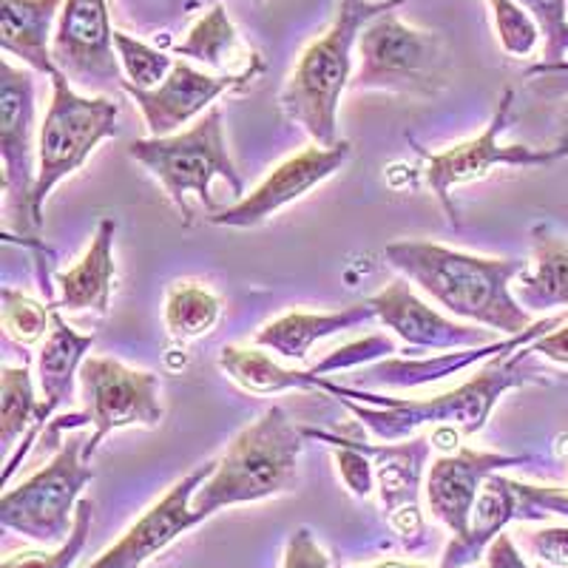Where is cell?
Instances as JSON below:
<instances>
[{"label":"cell","instance_id":"7c38bea8","mask_svg":"<svg viewBox=\"0 0 568 568\" xmlns=\"http://www.w3.org/2000/svg\"><path fill=\"white\" fill-rule=\"evenodd\" d=\"M52 58L78 91L94 94L123 85L109 0H65L54 29Z\"/></svg>","mask_w":568,"mask_h":568},{"label":"cell","instance_id":"484cf974","mask_svg":"<svg viewBox=\"0 0 568 568\" xmlns=\"http://www.w3.org/2000/svg\"><path fill=\"white\" fill-rule=\"evenodd\" d=\"M94 347V336H83L65 324L60 311L52 307V333L45 336L38 353V384L43 395V413L40 424H52L54 413L63 409L74 395V382H80V367L85 355Z\"/></svg>","mask_w":568,"mask_h":568},{"label":"cell","instance_id":"ffe728a7","mask_svg":"<svg viewBox=\"0 0 568 568\" xmlns=\"http://www.w3.org/2000/svg\"><path fill=\"white\" fill-rule=\"evenodd\" d=\"M529 455H506V453H478L471 446H460L455 453L435 458L426 475V504L438 524L464 537L469 531L471 511L478 504L480 489L486 478L509 466L529 464Z\"/></svg>","mask_w":568,"mask_h":568},{"label":"cell","instance_id":"52a82bcc","mask_svg":"<svg viewBox=\"0 0 568 568\" xmlns=\"http://www.w3.org/2000/svg\"><path fill=\"white\" fill-rule=\"evenodd\" d=\"M353 91H389L433 98L449 83V49L435 32L407 27L398 12H382L358 34Z\"/></svg>","mask_w":568,"mask_h":568},{"label":"cell","instance_id":"60d3db41","mask_svg":"<svg viewBox=\"0 0 568 568\" xmlns=\"http://www.w3.org/2000/svg\"><path fill=\"white\" fill-rule=\"evenodd\" d=\"M557 71H568V58L562 60V63H557V65H531L529 71H526V74H529V78H535V74H557Z\"/></svg>","mask_w":568,"mask_h":568},{"label":"cell","instance_id":"d4e9b609","mask_svg":"<svg viewBox=\"0 0 568 568\" xmlns=\"http://www.w3.org/2000/svg\"><path fill=\"white\" fill-rule=\"evenodd\" d=\"M375 311L367 302L353 304L336 313H304L293 311L284 316L273 318L265 327L253 336V347H262L267 353H276L284 362H307L313 344L324 342V338L344 333V329H355L362 324L373 322Z\"/></svg>","mask_w":568,"mask_h":568},{"label":"cell","instance_id":"d6a6232c","mask_svg":"<svg viewBox=\"0 0 568 568\" xmlns=\"http://www.w3.org/2000/svg\"><path fill=\"white\" fill-rule=\"evenodd\" d=\"M91 520H94V504L91 500H80L78 515H74V529H71L69 540L60 542L52 551H23V555H12L3 560L0 568H71L83 555L85 540H89Z\"/></svg>","mask_w":568,"mask_h":568},{"label":"cell","instance_id":"8d00e7d4","mask_svg":"<svg viewBox=\"0 0 568 568\" xmlns=\"http://www.w3.org/2000/svg\"><path fill=\"white\" fill-rule=\"evenodd\" d=\"M282 568H329V557L316 542L313 531L302 526L287 537Z\"/></svg>","mask_w":568,"mask_h":568},{"label":"cell","instance_id":"4316f807","mask_svg":"<svg viewBox=\"0 0 568 568\" xmlns=\"http://www.w3.org/2000/svg\"><path fill=\"white\" fill-rule=\"evenodd\" d=\"M515 298L531 313L568 311V240L549 225L531 227V262L511 284Z\"/></svg>","mask_w":568,"mask_h":568},{"label":"cell","instance_id":"d6986e66","mask_svg":"<svg viewBox=\"0 0 568 568\" xmlns=\"http://www.w3.org/2000/svg\"><path fill=\"white\" fill-rule=\"evenodd\" d=\"M375 311V318L387 329H393L400 342L415 353H440V349H471L489 347L497 338L491 329H480L478 324H458L446 318L435 307L424 302L409 287V278H398L382 293L367 298Z\"/></svg>","mask_w":568,"mask_h":568},{"label":"cell","instance_id":"83f0119b","mask_svg":"<svg viewBox=\"0 0 568 568\" xmlns=\"http://www.w3.org/2000/svg\"><path fill=\"white\" fill-rule=\"evenodd\" d=\"M43 400L34 393V382L29 367H3L0 378V444L7 453L18 446L23 435H43L40 424Z\"/></svg>","mask_w":568,"mask_h":568},{"label":"cell","instance_id":"d590c367","mask_svg":"<svg viewBox=\"0 0 568 568\" xmlns=\"http://www.w3.org/2000/svg\"><path fill=\"white\" fill-rule=\"evenodd\" d=\"M520 542L531 557H537L546 566L568 568V529L551 526V529L520 531Z\"/></svg>","mask_w":568,"mask_h":568},{"label":"cell","instance_id":"3957f363","mask_svg":"<svg viewBox=\"0 0 568 568\" xmlns=\"http://www.w3.org/2000/svg\"><path fill=\"white\" fill-rule=\"evenodd\" d=\"M404 7V0H338L327 32L313 40L284 83L278 103L291 123L302 125L316 145L338 142V105L353 83L358 34L382 12Z\"/></svg>","mask_w":568,"mask_h":568},{"label":"cell","instance_id":"1f68e13d","mask_svg":"<svg viewBox=\"0 0 568 568\" xmlns=\"http://www.w3.org/2000/svg\"><path fill=\"white\" fill-rule=\"evenodd\" d=\"M3 298V329L12 342H18L20 347H34V344H43L45 336L52 333V307L49 304H40L34 298H29L27 293L12 291V287H3L0 291Z\"/></svg>","mask_w":568,"mask_h":568},{"label":"cell","instance_id":"603a6c76","mask_svg":"<svg viewBox=\"0 0 568 568\" xmlns=\"http://www.w3.org/2000/svg\"><path fill=\"white\" fill-rule=\"evenodd\" d=\"M114 236L116 222L111 216L100 220L94 240L78 265L65 273H58L60 298L52 304L54 311L63 313H98L105 316L111 307V287H114Z\"/></svg>","mask_w":568,"mask_h":568},{"label":"cell","instance_id":"4fadbf2b","mask_svg":"<svg viewBox=\"0 0 568 568\" xmlns=\"http://www.w3.org/2000/svg\"><path fill=\"white\" fill-rule=\"evenodd\" d=\"M395 353V342L387 333H373L358 342H349L344 347L333 349L311 369H287L276 364L262 347H240L227 344L220 353V369L231 378L236 387L253 395H278L291 389H318L322 378H329V373L342 369L369 367V364L389 358Z\"/></svg>","mask_w":568,"mask_h":568},{"label":"cell","instance_id":"ba28073f","mask_svg":"<svg viewBox=\"0 0 568 568\" xmlns=\"http://www.w3.org/2000/svg\"><path fill=\"white\" fill-rule=\"evenodd\" d=\"M80 398H83V409L60 415L45 426L43 444L65 429L91 424L94 433L83 444V458L89 464L111 433H120L129 426L154 429L162 424L160 375L131 369L116 358H105V355L85 358L80 367Z\"/></svg>","mask_w":568,"mask_h":568},{"label":"cell","instance_id":"2e32d148","mask_svg":"<svg viewBox=\"0 0 568 568\" xmlns=\"http://www.w3.org/2000/svg\"><path fill=\"white\" fill-rule=\"evenodd\" d=\"M349 446L362 449L375 466V480L382 491V504L387 520L409 551L426 542V524L420 511V480H424L426 460L433 455V438L415 435L395 444H362L344 438Z\"/></svg>","mask_w":568,"mask_h":568},{"label":"cell","instance_id":"9a60e30c","mask_svg":"<svg viewBox=\"0 0 568 568\" xmlns=\"http://www.w3.org/2000/svg\"><path fill=\"white\" fill-rule=\"evenodd\" d=\"M353 156V142L338 140L336 145H311L298 151L296 156L284 160L273 169L265 180L253 187L251 194L207 216L216 227H256L267 222L276 211L293 205L296 200L307 196L313 187L327 182L329 176L342 171Z\"/></svg>","mask_w":568,"mask_h":568},{"label":"cell","instance_id":"ac0fdd59","mask_svg":"<svg viewBox=\"0 0 568 568\" xmlns=\"http://www.w3.org/2000/svg\"><path fill=\"white\" fill-rule=\"evenodd\" d=\"M247 85H253V80L220 78L205 69H194L187 60H176L165 83H160L156 89H136L123 80L120 91H125L142 111V120L149 125L151 136H171L180 134L182 125L211 111L222 94L245 91Z\"/></svg>","mask_w":568,"mask_h":568},{"label":"cell","instance_id":"8fae6325","mask_svg":"<svg viewBox=\"0 0 568 568\" xmlns=\"http://www.w3.org/2000/svg\"><path fill=\"white\" fill-rule=\"evenodd\" d=\"M34 71L14 69L9 58L0 63V160L7 213L14 231H34L32 191L38 182L34 160Z\"/></svg>","mask_w":568,"mask_h":568},{"label":"cell","instance_id":"9c48e42d","mask_svg":"<svg viewBox=\"0 0 568 568\" xmlns=\"http://www.w3.org/2000/svg\"><path fill=\"white\" fill-rule=\"evenodd\" d=\"M80 438L60 444L54 458L23 480L18 489L0 497V526L29 537L40 546H60L69 540L78 515L80 491L94 480V469L83 458Z\"/></svg>","mask_w":568,"mask_h":568},{"label":"cell","instance_id":"836d02e7","mask_svg":"<svg viewBox=\"0 0 568 568\" xmlns=\"http://www.w3.org/2000/svg\"><path fill=\"white\" fill-rule=\"evenodd\" d=\"M495 18L497 40L504 45V52L511 58H529L540 43V27L535 23L517 0H486Z\"/></svg>","mask_w":568,"mask_h":568},{"label":"cell","instance_id":"277c9868","mask_svg":"<svg viewBox=\"0 0 568 568\" xmlns=\"http://www.w3.org/2000/svg\"><path fill=\"white\" fill-rule=\"evenodd\" d=\"M302 449V426L282 407L265 409L227 444L213 475L194 495L196 520L202 524L227 506L258 504L293 491Z\"/></svg>","mask_w":568,"mask_h":568},{"label":"cell","instance_id":"6da1fadb","mask_svg":"<svg viewBox=\"0 0 568 568\" xmlns=\"http://www.w3.org/2000/svg\"><path fill=\"white\" fill-rule=\"evenodd\" d=\"M535 349L520 347L515 353H500L484 364L469 382L433 398H387L373 389L349 387L333 378H322L318 389L347 407L367 426L369 435L382 444H395L420 435V429H455L460 438H475L486 429L491 409L506 393L529 384H549V378L535 364Z\"/></svg>","mask_w":568,"mask_h":568},{"label":"cell","instance_id":"7a4b0ae2","mask_svg":"<svg viewBox=\"0 0 568 568\" xmlns=\"http://www.w3.org/2000/svg\"><path fill=\"white\" fill-rule=\"evenodd\" d=\"M384 258L446 313L478 327L511 338L535 324L511 291L515 278L526 271L524 258L471 256L438 242L418 240L393 242Z\"/></svg>","mask_w":568,"mask_h":568},{"label":"cell","instance_id":"44dd1931","mask_svg":"<svg viewBox=\"0 0 568 568\" xmlns=\"http://www.w3.org/2000/svg\"><path fill=\"white\" fill-rule=\"evenodd\" d=\"M568 322V313H557V316H546L540 322L524 329L520 336L504 338L489 347H471L458 349V353H438L429 358H384V362L369 364L358 378V387L364 389H415L426 387V384H438L449 375H458L460 369H469L475 364H486L489 358L500 353H515L520 347H529L537 338L549 336L551 329L562 327Z\"/></svg>","mask_w":568,"mask_h":568},{"label":"cell","instance_id":"5bb4252c","mask_svg":"<svg viewBox=\"0 0 568 568\" xmlns=\"http://www.w3.org/2000/svg\"><path fill=\"white\" fill-rule=\"evenodd\" d=\"M546 515L568 517V491L520 484L495 471L480 489L469 531L449 540L438 568H475L478 557L511 520H542Z\"/></svg>","mask_w":568,"mask_h":568},{"label":"cell","instance_id":"5b68a950","mask_svg":"<svg viewBox=\"0 0 568 568\" xmlns=\"http://www.w3.org/2000/svg\"><path fill=\"white\" fill-rule=\"evenodd\" d=\"M129 156L165 187L185 225H191L194 216L187 196H196L207 213H216V202L211 196L213 180H225L233 194L240 200L245 196V182L227 154L225 116L220 105L205 111L191 129L180 134L134 140L129 145Z\"/></svg>","mask_w":568,"mask_h":568},{"label":"cell","instance_id":"f546056e","mask_svg":"<svg viewBox=\"0 0 568 568\" xmlns=\"http://www.w3.org/2000/svg\"><path fill=\"white\" fill-rule=\"evenodd\" d=\"M216 3H225V0H114V9L125 27L160 40L165 38L162 32L185 27L194 14L207 12Z\"/></svg>","mask_w":568,"mask_h":568},{"label":"cell","instance_id":"f1b7e54d","mask_svg":"<svg viewBox=\"0 0 568 568\" xmlns=\"http://www.w3.org/2000/svg\"><path fill=\"white\" fill-rule=\"evenodd\" d=\"M162 316L174 342H194L220 324L222 298L200 282H174L165 293Z\"/></svg>","mask_w":568,"mask_h":568},{"label":"cell","instance_id":"cb8c5ba5","mask_svg":"<svg viewBox=\"0 0 568 568\" xmlns=\"http://www.w3.org/2000/svg\"><path fill=\"white\" fill-rule=\"evenodd\" d=\"M65 0H0V45L7 58H18L34 71L54 78V20Z\"/></svg>","mask_w":568,"mask_h":568},{"label":"cell","instance_id":"7402d4cb","mask_svg":"<svg viewBox=\"0 0 568 568\" xmlns=\"http://www.w3.org/2000/svg\"><path fill=\"white\" fill-rule=\"evenodd\" d=\"M174 54H180L182 60H196L205 65V71L220 78L258 80V74L265 71V60L236 32L225 3L202 12L194 27L187 29L185 40L174 45Z\"/></svg>","mask_w":568,"mask_h":568},{"label":"cell","instance_id":"8992f818","mask_svg":"<svg viewBox=\"0 0 568 568\" xmlns=\"http://www.w3.org/2000/svg\"><path fill=\"white\" fill-rule=\"evenodd\" d=\"M120 105L109 98L80 94L63 71L52 78V103L38 136V182L32 191L34 231L43 227V205L54 187L83 169L103 140L120 134Z\"/></svg>","mask_w":568,"mask_h":568},{"label":"cell","instance_id":"b9f144b4","mask_svg":"<svg viewBox=\"0 0 568 568\" xmlns=\"http://www.w3.org/2000/svg\"><path fill=\"white\" fill-rule=\"evenodd\" d=\"M367 568H420V566H407V562H378V566H367Z\"/></svg>","mask_w":568,"mask_h":568},{"label":"cell","instance_id":"e575fe53","mask_svg":"<svg viewBox=\"0 0 568 568\" xmlns=\"http://www.w3.org/2000/svg\"><path fill=\"white\" fill-rule=\"evenodd\" d=\"M542 34L540 65H557L568 54V0H517Z\"/></svg>","mask_w":568,"mask_h":568},{"label":"cell","instance_id":"ab89813d","mask_svg":"<svg viewBox=\"0 0 568 568\" xmlns=\"http://www.w3.org/2000/svg\"><path fill=\"white\" fill-rule=\"evenodd\" d=\"M555 151L560 154V160L562 156H568V109L562 111V116H560V136H557Z\"/></svg>","mask_w":568,"mask_h":568},{"label":"cell","instance_id":"74e56055","mask_svg":"<svg viewBox=\"0 0 568 568\" xmlns=\"http://www.w3.org/2000/svg\"><path fill=\"white\" fill-rule=\"evenodd\" d=\"M486 568H529L520 549H517L515 537L500 531L486 549Z\"/></svg>","mask_w":568,"mask_h":568},{"label":"cell","instance_id":"4dcf8cb0","mask_svg":"<svg viewBox=\"0 0 568 568\" xmlns=\"http://www.w3.org/2000/svg\"><path fill=\"white\" fill-rule=\"evenodd\" d=\"M116 58L123 65L125 83L136 85V89H156L165 83L176 60L162 52L160 45L142 43L140 38H131L125 32H114Z\"/></svg>","mask_w":568,"mask_h":568},{"label":"cell","instance_id":"e0dca14e","mask_svg":"<svg viewBox=\"0 0 568 568\" xmlns=\"http://www.w3.org/2000/svg\"><path fill=\"white\" fill-rule=\"evenodd\" d=\"M216 469V460L191 469L182 480H176L165 497H160L145 515L125 531L120 540L105 549L89 568H142L149 560H154L160 551H165L180 535L200 526L194 515V495L200 486Z\"/></svg>","mask_w":568,"mask_h":568},{"label":"cell","instance_id":"30bf717a","mask_svg":"<svg viewBox=\"0 0 568 568\" xmlns=\"http://www.w3.org/2000/svg\"><path fill=\"white\" fill-rule=\"evenodd\" d=\"M511 105H515V91L506 89L489 125L471 140L458 142L453 149L429 154L426 149L415 145L424 156V176L433 187V194L444 205L449 225H458V207L453 202V191L460 185L486 180L495 169H540L560 160L555 149H531V145H500V134L509 125Z\"/></svg>","mask_w":568,"mask_h":568},{"label":"cell","instance_id":"f35d334b","mask_svg":"<svg viewBox=\"0 0 568 568\" xmlns=\"http://www.w3.org/2000/svg\"><path fill=\"white\" fill-rule=\"evenodd\" d=\"M531 349H535L537 355H542L546 362L560 364V367L568 369V322L562 324V327L551 329L549 336L537 338V342L531 344Z\"/></svg>","mask_w":568,"mask_h":568}]
</instances>
